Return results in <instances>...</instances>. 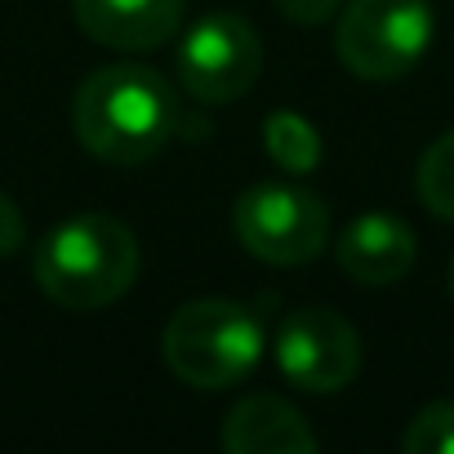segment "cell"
I'll list each match as a JSON object with an SVG mask.
<instances>
[{"instance_id": "4fadbf2b", "label": "cell", "mask_w": 454, "mask_h": 454, "mask_svg": "<svg viewBox=\"0 0 454 454\" xmlns=\"http://www.w3.org/2000/svg\"><path fill=\"white\" fill-rule=\"evenodd\" d=\"M401 445H405V454H454V401L423 405L410 419Z\"/></svg>"}, {"instance_id": "277c9868", "label": "cell", "mask_w": 454, "mask_h": 454, "mask_svg": "<svg viewBox=\"0 0 454 454\" xmlns=\"http://www.w3.org/2000/svg\"><path fill=\"white\" fill-rule=\"evenodd\" d=\"M432 41V0H352L334 27L339 63L361 81H401Z\"/></svg>"}, {"instance_id": "7c38bea8", "label": "cell", "mask_w": 454, "mask_h": 454, "mask_svg": "<svg viewBox=\"0 0 454 454\" xmlns=\"http://www.w3.org/2000/svg\"><path fill=\"white\" fill-rule=\"evenodd\" d=\"M414 187H419V200L436 218H450L454 223V129H445L423 152V160L414 169Z\"/></svg>"}, {"instance_id": "30bf717a", "label": "cell", "mask_w": 454, "mask_h": 454, "mask_svg": "<svg viewBox=\"0 0 454 454\" xmlns=\"http://www.w3.org/2000/svg\"><path fill=\"white\" fill-rule=\"evenodd\" d=\"M223 445L232 454H308L317 450V432L303 423V414L290 401L254 392L227 410Z\"/></svg>"}, {"instance_id": "9a60e30c", "label": "cell", "mask_w": 454, "mask_h": 454, "mask_svg": "<svg viewBox=\"0 0 454 454\" xmlns=\"http://www.w3.org/2000/svg\"><path fill=\"white\" fill-rule=\"evenodd\" d=\"M23 241H27V223H23L19 205L0 192V259H10Z\"/></svg>"}, {"instance_id": "6da1fadb", "label": "cell", "mask_w": 454, "mask_h": 454, "mask_svg": "<svg viewBox=\"0 0 454 454\" xmlns=\"http://www.w3.org/2000/svg\"><path fill=\"white\" fill-rule=\"evenodd\" d=\"M72 125L85 152L112 165L152 160L174 134L169 85L138 63H116L94 72L72 103Z\"/></svg>"}, {"instance_id": "9c48e42d", "label": "cell", "mask_w": 454, "mask_h": 454, "mask_svg": "<svg viewBox=\"0 0 454 454\" xmlns=\"http://www.w3.org/2000/svg\"><path fill=\"white\" fill-rule=\"evenodd\" d=\"M334 254L356 286H392L414 263V232L392 214H361L348 223Z\"/></svg>"}, {"instance_id": "3957f363", "label": "cell", "mask_w": 454, "mask_h": 454, "mask_svg": "<svg viewBox=\"0 0 454 454\" xmlns=\"http://www.w3.org/2000/svg\"><path fill=\"white\" fill-rule=\"evenodd\" d=\"M160 352H165V365L187 387L223 392L259 365L263 325L254 321L250 308L232 299H196L169 317L160 334Z\"/></svg>"}, {"instance_id": "8992f818", "label": "cell", "mask_w": 454, "mask_h": 454, "mask_svg": "<svg viewBox=\"0 0 454 454\" xmlns=\"http://www.w3.org/2000/svg\"><path fill=\"white\" fill-rule=\"evenodd\" d=\"M174 72L183 90L200 103H237L254 90L263 72V45L254 27L237 14H205L187 27L174 54Z\"/></svg>"}, {"instance_id": "8fae6325", "label": "cell", "mask_w": 454, "mask_h": 454, "mask_svg": "<svg viewBox=\"0 0 454 454\" xmlns=\"http://www.w3.org/2000/svg\"><path fill=\"white\" fill-rule=\"evenodd\" d=\"M263 152L286 174H312L321 165V129L299 112H268L263 121Z\"/></svg>"}, {"instance_id": "5b68a950", "label": "cell", "mask_w": 454, "mask_h": 454, "mask_svg": "<svg viewBox=\"0 0 454 454\" xmlns=\"http://www.w3.org/2000/svg\"><path fill=\"white\" fill-rule=\"evenodd\" d=\"M232 232L246 254L272 268H299L330 241V209L317 192L294 183H259L237 196Z\"/></svg>"}, {"instance_id": "2e32d148", "label": "cell", "mask_w": 454, "mask_h": 454, "mask_svg": "<svg viewBox=\"0 0 454 454\" xmlns=\"http://www.w3.org/2000/svg\"><path fill=\"white\" fill-rule=\"evenodd\" d=\"M450 299H454V254H450Z\"/></svg>"}, {"instance_id": "5bb4252c", "label": "cell", "mask_w": 454, "mask_h": 454, "mask_svg": "<svg viewBox=\"0 0 454 454\" xmlns=\"http://www.w3.org/2000/svg\"><path fill=\"white\" fill-rule=\"evenodd\" d=\"M272 5H277L290 23H299V27H321V23L334 19L339 0H272Z\"/></svg>"}, {"instance_id": "7a4b0ae2", "label": "cell", "mask_w": 454, "mask_h": 454, "mask_svg": "<svg viewBox=\"0 0 454 454\" xmlns=\"http://www.w3.org/2000/svg\"><path fill=\"white\" fill-rule=\"evenodd\" d=\"M36 286L72 312L116 303L138 277V241L112 214H76L36 246Z\"/></svg>"}, {"instance_id": "52a82bcc", "label": "cell", "mask_w": 454, "mask_h": 454, "mask_svg": "<svg viewBox=\"0 0 454 454\" xmlns=\"http://www.w3.org/2000/svg\"><path fill=\"white\" fill-rule=\"evenodd\" d=\"M277 370L286 383L303 392H339L361 370V339L356 330L330 308H299L286 312L277 325Z\"/></svg>"}, {"instance_id": "ba28073f", "label": "cell", "mask_w": 454, "mask_h": 454, "mask_svg": "<svg viewBox=\"0 0 454 454\" xmlns=\"http://www.w3.org/2000/svg\"><path fill=\"white\" fill-rule=\"evenodd\" d=\"M76 27L107 50H160L183 27V0H72Z\"/></svg>"}]
</instances>
